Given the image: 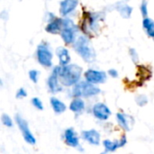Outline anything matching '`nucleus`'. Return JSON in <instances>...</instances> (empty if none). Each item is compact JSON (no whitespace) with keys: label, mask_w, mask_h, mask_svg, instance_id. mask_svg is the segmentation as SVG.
<instances>
[{"label":"nucleus","mask_w":154,"mask_h":154,"mask_svg":"<svg viewBox=\"0 0 154 154\" xmlns=\"http://www.w3.org/2000/svg\"><path fill=\"white\" fill-rule=\"evenodd\" d=\"M82 75V68L77 64H68L61 66L60 69V80L65 87L75 86L79 83Z\"/></svg>","instance_id":"f257e3e1"},{"label":"nucleus","mask_w":154,"mask_h":154,"mask_svg":"<svg viewBox=\"0 0 154 154\" xmlns=\"http://www.w3.org/2000/svg\"><path fill=\"white\" fill-rule=\"evenodd\" d=\"M74 48L77 53L86 61L93 62L96 59V52L91 46L90 41L85 35L79 36L74 42Z\"/></svg>","instance_id":"f03ea898"},{"label":"nucleus","mask_w":154,"mask_h":154,"mask_svg":"<svg viewBox=\"0 0 154 154\" xmlns=\"http://www.w3.org/2000/svg\"><path fill=\"white\" fill-rule=\"evenodd\" d=\"M100 93V88L90 82H79L75 85L73 89V96L75 97H90Z\"/></svg>","instance_id":"7ed1b4c3"},{"label":"nucleus","mask_w":154,"mask_h":154,"mask_svg":"<svg viewBox=\"0 0 154 154\" xmlns=\"http://www.w3.org/2000/svg\"><path fill=\"white\" fill-rule=\"evenodd\" d=\"M78 26L69 18H63V27L60 32V36L66 44H72L76 41V33Z\"/></svg>","instance_id":"20e7f679"},{"label":"nucleus","mask_w":154,"mask_h":154,"mask_svg":"<svg viewBox=\"0 0 154 154\" xmlns=\"http://www.w3.org/2000/svg\"><path fill=\"white\" fill-rule=\"evenodd\" d=\"M52 52L46 43H41L36 50V58L38 62L45 68H51L52 66Z\"/></svg>","instance_id":"39448f33"},{"label":"nucleus","mask_w":154,"mask_h":154,"mask_svg":"<svg viewBox=\"0 0 154 154\" xmlns=\"http://www.w3.org/2000/svg\"><path fill=\"white\" fill-rule=\"evenodd\" d=\"M15 122L18 125V128L21 132L24 141L28 144L34 145L36 143V138L32 134V131L30 130V127H29L27 121L24 118H23L20 115H16L15 116Z\"/></svg>","instance_id":"423d86ee"},{"label":"nucleus","mask_w":154,"mask_h":154,"mask_svg":"<svg viewBox=\"0 0 154 154\" xmlns=\"http://www.w3.org/2000/svg\"><path fill=\"white\" fill-rule=\"evenodd\" d=\"M60 66H57L52 69L51 74L50 75V77L48 78L47 80V86L49 88V91L51 93L56 94L59 93L62 90V87H61V82L60 80V77H59V73H60Z\"/></svg>","instance_id":"0eeeda50"},{"label":"nucleus","mask_w":154,"mask_h":154,"mask_svg":"<svg viewBox=\"0 0 154 154\" xmlns=\"http://www.w3.org/2000/svg\"><path fill=\"white\" fill-rule=\"evenodd\" d=\"M85 79L88 82L92 84H103L106 80V73L105 71L97 69H88L85 72Z\"/></svg>","instance_id":"6e6552de"},{"label":"nucleus","mask_w":154,"mask_h":154,"mask_svg":"<svg viewBox=\"0 0 154 154\" xmlns=\"http://www.w3.org/2000/svg\"><path fill=\"white\" fill-rule=\"evenodd\" d=\"M92 113L94 116L100 121L108 120L112 114L110 108L104 103H97L96 105H94L92 108Z\"/></svg>","instance_id":"1a4fd4ad"},{"label":"nucleus","mask_w":154,"mask_h":154,"mask_svg":"<svg viewBox=\"0 0 154 154\" xmlns=\"http://www.w3.org/2000/svg\"><path fill=\"white\" fill-rule=\"evenodd\" d=\"M101 19L100 13H88V16L85 18L84 25H86V31L90 32H97L98 29V23Z\"/></svg>","instance_id":"9d476101"},{"label":"nucleus","mask_w":154,"mask_h":154,"mask_svg":"<svg viewBox=\"0 0 154 154\" xmlns=\"http://www.w3.org/2000/svg\"><path fill=\"white\" fill-rule=\"evenodd\" d=\"M116 120H117L120 127L123 128L126 132L131 131L134 127V120L131 116H128V115L124 114V113H117Z\"/></svg>","instance_id":"9b49d317"},{"label":"nucleus","mask_w":154,"mask_h":154,"mask_svg":"<svg viewBox=\"0 0 154 154\" xmlns=\"http://www.w3.org/2000/svg\"><path fill=\"white\" fill-rule=\"evenodd\" d=\"M79 5V0H62L60 4V14L66 17Z\"/></svg>","instance_id":"f8f14e48"},{"label":"nucleus","mask_w":154,"mask_h":154,"mask_svg":"<svg viewBox=\"0 0 154 154\" xmlns=\"http://www.w3.org/2000/svg\"><path fill=\"white\" fill-rule=\"evenodd\" d=\"M81 135H82L83 140H85L86 142H88L91 145L97 146L100 143L101 136H100V134L97 130L91 129V130L83 131Z\"/></svg>","instance_id":"ddd939ff"},{"label":"nucleus","mask_w":154,"mask_h":154,"mask_svg":"<svg viewBox=\"0 0 154 154\" xmlns=\"http://www.w3.org/2000/svg\"><path fill=\"white\" fill-rule=\"evenodd\" d=\"M127 143L126 140V136L124 135L121 140L119 141H110V140H105L103 142V145L105 148V152H115L119 148L124 147Z\"/></svg>","instance_id":"4468645a"},{"label":"nucleus","mask_w":154,"mask_h":154,"mask_svg":"<svg viewBox=\"0 0 154 154\" xmlns=\"http://www.w3.org/2000/svg\"><path fill=\"white\" fill-rule=\"evenodd\" d=\"M64 141L65 143L69 147H79V140L78 137L77 133L73 128H68L64 132Z\"/></svg>","instance_id":"2eb2a0df"},{"label":"nucleus","mask_w":154,"mask_h":154,"mask_svg":"<svg viewBox=\"0 0 154 154\" xmlns=\"http://www.w3.org/2000/svg\"><path fill=\"white\" fill-rule=\"evenodd\" d=\"M63 27V18H54L49 22L46 25L45 30L47 32L51 34H58L60 33Z\"/></svg>","instance_id":"dca6fc26"},{"label":"nucleus","mask_w":154,"mask_h":154,"mask_svg":"<svg viewBox=\"0 0 154 154\" xmlns=\"http://www.w3.org/2000/svg\"><path fill=\"white\" fill-rule=\"evenodd\" d=\"M115 8L117 10V12L120 14V15L125 19H128L132 15L133 7L130 6L129 5H127L125 2H117L115 5Z\"/></svg>","instance_id":"f3484780"},{"label":"nucleus","mask_w":154,"mask_h":154,"mask_svg":"<svg viewBox=\"0 0 154 154\" xmlns=\"http://www.w3.org/2000/svg\"><path fill=\"white\" fill-rule=\"evenodd\" d=\"M56 54L57 57L59 58L60 60V64L61 66H65L70 63L71 58H70V54L69 51L67 48L65 47H59L56 50Z\"/></svg>","instance_id":"a211bd4d"},{"label":"nucleus","mask_w":154,"mask_h":154,"mask_svg":"<svg viewBox=\"0 0 154 154\" xmlns=\"http://www.w3.org/2000/svg\"><path fill=\"white\" fill-rule=\"evenodd\" d=\"M50 103H51V106L54 113L57 115H60V114L64 113L67 109L66 105L61 100L58 99L57 97H51Z\"/></svg>","instance_id":"6ab92c4d"},{"label":"nucleus","mask_w":154,"mask_h":154,"mask_svg":"<svg viewBox=\"0 0 154 154\" xmlns=\"http://www.w3.org/2000/svg\"><path fill=\"white\" fill-rule=\"evenodd\" d=\"M143 28L146 34L154 41V20L147 17L143 19Z\"/></svg>","instance_id":"aec40b11"},{"label":"nucleus","mask_w":154,"mask_h":154,"mask_svg":"<svg viewBox=\"0 0 154 154\" xmlns=\"http://www.w3.org/2000/svg\"><path fill=\"white\" fill-rule=\"evenodd\" d=\"M69 109H70V111H72L73 113H76V114L81 113L85 109L84 100L81 99L80 97L74 98L69 104Z\"/></svg>","instance_id":"412c9836"},{"label":"nucleus","mask_w":154,"mask_h":154,"mask_svg":"<svg viewBox=\"0 0 154 154\" xmlns=\"http://www.w3.org/2000/svg\"><path fill=\"white\" fill-rule=\"evenodd\" d=\"M30 79L33 82V83H37L39 80V77H40V72L37 69H31L28 73Z\"/></svg>","instance_id":"4be33fe9"},{"label":"nucleus","mask_w":154,"mask_h":154,"mask_svg":"<svg viewBox=\"0 0 154 154\" xmlns=\"http://www.w3.org/2000/svg\"><path fill=\"white\" fill-rule=\"evenodd\" d=\"M1 120H2V123H3V125L5 126H6V127H12L13 126V120L8 115L3 114L2 117H1Z\"/></svg>","instance_id":"5701e85b"},{"label":"nucleus","mask_w":154,"mask_h":154,"mask_svg":"<svg viewBox=\"0 0 154 154\" xmlns=\"http://www.w3.org/2000/svg\"><path fill=\"white\" fill-rule=\"evenodd\" d=\"M135 102H136V104L138 106H145L148 103V98H147V97L145 95H139V96L136 97Z\"/></svg>","instance_id":"b1692460"},{"label":"nucleus","mask_w":154,"mask_h":154,"mask_svg":"<svg viewBox=\"0 0 154 154\" xmlns=\"http://www.w3.org/2000/svg\"><path fill=\"white\" fill-rule=\"evenodd\" d=\"M32 106H33L37 110L42 111V110H43V108H44L41 99L38 98V97H33V98L32 99Z\"/></svg>","instance_id":"393cba45"},{"label":"nucleus","mask_w":154,"mask_h":154,"mask_svg":"<svg viewBox=\"0 0 154 154\" xmlns=\"http://www.w3.org/2000/svg\"><path fill=\"white\" fill-rule=\"evenodd\" d=\"M141 13L143 17H147L148 16V3L147 0H143L141 4Z\"/></svg>","instance_id":"a878e982"},{"label":"nucleus","mask_w":154,"mask_h":154,"mask_svg":"<svg viewBox=\"0 0 154 154\" xmlns=\"http://www.w3.org/2000/svg\"><path fill=\"white\" fill-rule=\"evenodd\" d=\"M129 52H130V56H131V59L133 60V61H134V62H138V60H139V56H138L137 51H136L135 49L132 48V49H130Z\"/></svg>","instance_id":"bb28decb"},{"label":"nucleus","mask_w":154,"mask_h":154,"mask_svg":"<svg viewBox=\"0 0 154 154\" xmlns=\"http://www.w3.org/2000/svg\"><path fill=\"white\" fill-rule=\"evenodd\" d=\"M26 97H27V92L23 88H21L17 90V92H16V98L17 99H22V98H24Z\"/></svg>","instance_id":"cd10ccee"},{"label":"nucleus","mask_w":154,"mask_h":154,"mask_svg":"<svg viewBox=\"0 0 154 154\" xmlns=\"http://www.w3.org/2000/svg\"><path fill=\"white\" fill-rule=\"evenodd\" d=\"M108 75L110 76V77H112V78H117L118 77V72H117V70H116L115 69H110L109 70H108Z\"/></svg>","instance_id":"c85d7f7f"}]
</instances>
